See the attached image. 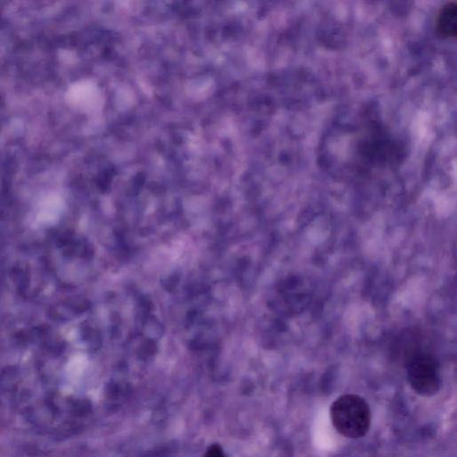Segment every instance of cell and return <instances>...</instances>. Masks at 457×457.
Here are the masks:
<instances>
[{"instance_id": "cell-1", "label": "cell", "mask_w": 457, "mask_h": 457, "mask_svg": "<svg viewBox=\"0 0 457 457\" xmlns=\"http://www.w3.org/2000/svg\"><path fill=\"white\" fill-rule=\"evenodd\" d=\"M329 413L333 427L345 437L361 438L370 429V409L368 403L360 395H340L332 403Z\"/></svg>"}, {"instance_id": "cell-2", "label": "cell", "mask_w": 457, "mask_h": 457, "mask_svg": "<svg viewBox=\"0 0 457 457\" xmlns=\"http://www.w3.org/2000/svg\"><path fill=\"white\" fill-rule=\"evenodd\" d=\"M406 374L410 386L419 395L432 396L440 389L439 363L430 353H414L407 361Z\"/></svg>"}, {"instance_id": "cell-3", "label": "cell", "mask_w": 457, "mask_h": 457, "mask_svg": "<svg viewBox=\"0 0 457 457\" xmlns=\"http://www.w3.org/2000/svg\"><path fill=\"white\" fill-rule=\"evenodd\" d=\"M436 30L444 37H455L457 35V4L449 1L444 4L436 15Z\"/></svg>"}, {"instance_id": "cell-4", "label": "cell", "mask_w": 457, "mask_h": 457, "mask_svg": "<svg viewBox=\"0 0 457 457\" xmlns=\"http://www.w3.org/2000/svg\"><path fill=\"white\" fill-rule=\"evenodd\" d=\"M204 457H226L223 450L219 445H211L206 453H204Z\"/></svg>"}]
</instances>
